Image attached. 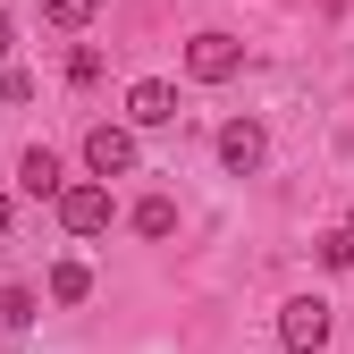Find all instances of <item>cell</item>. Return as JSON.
Returning a JSON list of instances; mask_svg holds the SVG:
<instances>
[{"mask_svg": "<svg viewBox=\"0 0 354 354\" xmlns=\"http://www.w3.org/2000/svg\"><path fill=\"white\" fill-rule=\"evenodd\" d=\"M261 152H270V144H261V127H253V118H228V127H219V160H228L236 177H253Z\"/></svg>", "mask_w": 354, "mask_h": 354, "instance_id": "8992f818", "label": "cell"}, {"mask_svg": "<svg viewBox=\"0 0 354 354\" xmlns=\"http://www.w3.org/2000/svg\"><path fill=\"white\" fill-rule=\"evenodd\" d=\"M279 346H287V354H321V346H329V304H321V295H295L287 313H279Z\"/></svg>", "mask_w": 354, "mask_h": 354, "instance_id": "7a4b0ae2", "label": "cell"}, {"mask_svg": "<svg viewBox=\"0 0 354 354\" xmlns=\"http://www.w3.org/2000/svg\"><path fill=\"white\" fill-rule=\"evenodd\" d=\"M346 228H354V219H346Z\"/></svg>", "mask_w": 354, "mask_h": 354, "instance_id": "2e32d148", "label": "cell"}, {"mask_svg": "<svg viewBox=\"0 0 354 354\" xmlns=\"http://www.w3.org/2000/svg\"><path fill=\"white\" fill-rule=\"evenodd\" d=\"M17 186H26L34 203H59V194H68V177H59V152H51V144H34V152L17 160Z\"/></svg>", "mask_w": 354, "mask_h": 354, "instance_id": "5b68a950", "label": "cell"}, {"mask_svg": "<svg viewBox=\"0 0 354 354\" xmlns=\"http://www.w3.org/2000/svg\"><path fill=\"white\" fill-rule=\"evenodd\" d=\"M84 169L93 177H127L136 169V127H93L84 136Z\"/></svg>", "mask_w": 354, "mask_h": 354, "instance_id": "277c9868", "label": "cell"}, {"mask_svg": "<svg viewBox=\"0 0 354 354\" xmlns=\"http://www.w3.org/2000/svg\"><path fill=\"white\" fill-rule=\"evenodd\" d=\"M169 118H177V84L144 76L136 93H127V127H169Z\"/></svg>", "mask_w": 354, "mask_h": 354, "instance_id": "52a82bcc", "label": "cell"}, {"mask_svg": "<svg viewBox=\"0 0 354 354\" xmlns=\"http://www.w3.org/2000/svg\"><path fill=\"white\" fill-rule=\"evenodd\" d=\"M236 68H245V42H236V34H194V42H186V76H194V84H228Z\"/></svg>", "mask_w": 354, "mask_h": 354, "instance_id": "6da1fadb", "label": "cell"}, {"mask_svg": "<svg viewBox=\"0 0 354 354\" xmlns=\"http://www.w3.org/2000/svg\"><path fill=\"white\" fill-rule=\"evenodd\" d=\"M59 228L68 236H102L110 228V186H102V177H84V186L59 194Z\"/></svg>", "mask_w": 354, "mask_h": 354, "instance_id": "3957f363", "label": "cell"}, {"mask_svg": "<svg viewBox=\"0 0 354 354\" xmlns=\"http://www.w3.org/2000/svg\"><path fill=\"white\" fill-rule=\"evenodd\" d=\"M34 313H42L34 287H0V321H9V329H34Z\"/></svg>", "mask_w": 354, "mask_h": 354, "instance_id": "30bf717a", "label": "cell"}, {"mask_svg": "<svg viewBox=\"0 0 354 354\" xmlns=\"http://www.w3.org/2000/svg\"><path fill=\"white\" fill-rule=\"evenodd\" d=\"M93 9H102V0H42V17H51V26H84Z\"/></svg>", "mask_w": 354, "mask_h": 354, "instance_id": "7c38bea8", "label": "cell"}, {"mask_svg": "<svg viewBox=\"0 0 354 354\" xmlns=\"http://www.w3.org/2000/svg\"><path fill=\"white\" fill-rule=\"evenodd\" d=\"M321 261H329V270H354V228H329L321 236Z\"/></svg>", "mask_w": 354, "mask_h": 354, "instance_id": "8fae6325", "label": "cell"}, {"mask_svg": "<svg viewBox=\"0 0 354 354\" xmlns=\"http://www.w3.org/2000/svg\"><path fill=\"white\" fill-rule=\"evenodd\" d=\"M136 236H177V203L169 194H144L136 203Z\"/></svg>", "mask_w": 354, "mask_h": 354, "instance_id": "ba28073f", "label": "cell"}, {"mask_svg": "<svg viewBox=\"0 0 354 354\" xmlns=\"http://www.w3.org/2000/svg\"><path fill=\"white\" fill-rule=\"evenodd\" d=\"M102 76V51H93V42H84V51H68V84H93Z\"/></svg>", "mask_w": 354, "mask_h": 354, "instance_id": "4fadbf2b", "label": "cell"}, {"mask_svg": "<svg viewBox=\"0 0 354 354\" xmlns=\"http://www.w3.org/2000/svg\"><path fill=\"white\" fill-rule=\"evenodd\" d=\"M9 219H17V211H9V194H0V236H9Z\"/></svg>", "mask_w": 354, "mask_h": 354, "instance_id": "9a60e30c", "label": "cell"}, {"mask_svg": "<svg viewBox=\"0 0 354 354\" xmlns=\"http://www.w3.org/2000/svg\"><path fill=\"white\" fill-rule=\"evenodd\" d=\"M93 295V270H84V261H59L51 270V304H84Z\"/></svg>", "mask_w": 354, "mask_h": 354, "instance_id": "9c48e42d", "label": "cell"}, {"mask_svg": "<svg viewBox=\"0 0 354 354\" xmlns=\"http://www.w3.org/2000/svg\"><path fill=\"white\" fill-rule=\"evenodd\" d=\"M0 59H9V9H0Z\"/></svg>", "mask_w": 354, "mask_h": 354, "instance_id": "5bb4252c", "label": "cell"}]
</instances>
